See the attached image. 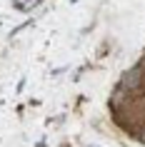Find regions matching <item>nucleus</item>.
I'll use <instances>...</instances> for the list:
<instances>
[{
	"mask_svg": "<svg viewBox=\"0 0 145 147\" xmlns=\"http://www.w3.org/2000/svg\"><path fill=\"white\" fill-rule=\"evenodd\" d=\"M140 82H143V67L138 65V67H130L128 72L123 75L120 87H123V90H138V87H140Z\"/></svg>",
	"mask_w": 145,
	"mask_h": 147,
	"instance_id": "nucleus-1",
	"label": "nucleus"
},
{
	"mask_svg": "<svg viewBox=\"0 0 145 147\" xmlns=\"http://www.w3.org/2000/svg\"><path fill=\"white\" fill-rule=\"evenodd\" d=\"M140 67H145V60H143V65H140Z\"/></svg>",
	"mask_w": 145,
	"mask_h": 147,
	"instance_id": "nucleus-4",
	"label": "nucleus"
},
{
	"mask_svg": "<svg viewBox=\"0 0 145 147\" xmlns=\"http://www.w3.org/2000/svg\"><path fill=\"white\" fill-rule=\"evenodd\" d=\"M38 3H40V0H28V3H25V5H20V8H23V10H30L33 5H38Z\"/></svg>",
	"mask_w": 145,
	"mask_h": 147,
	"instance_id": "nucleus-2",
	"label": "nucleus"
},
{
	"mask_svg": "<svg viewBox=\"0 0 145 147\" xmlns=\"http://www.w3.org/2000/svg\"><path fill=\"white\" fill-rule=\"evenodd\" d=\"M140 140H143V142H145V132H143V137H140Z\"/></svg>",
	"mask_w": 145,
	"mask_h": 147,
	"instance_id": "nucleus-3",
	"label": "nucleus"
}]
</instances>
